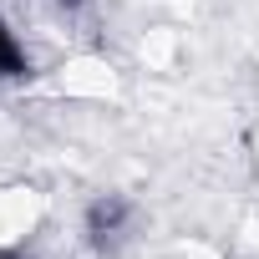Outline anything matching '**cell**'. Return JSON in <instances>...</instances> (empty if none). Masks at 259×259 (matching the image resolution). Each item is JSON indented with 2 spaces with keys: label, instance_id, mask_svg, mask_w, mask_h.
I'll return each mask as SVG.
<instances>
[{
  "label": "cell",
  "instance_id": "obj_1",
  "mask_svg": "<svg viewBox=\"0 0 259 259\" xmlns=\"http://www.w3.org/2000/svg\"><path fill=\"white\" fill-rule=\"evenodd\" d=\"M133 219H138V203L127 193H97L81 208V234H87L92 249H117L127 234H133Z\"/></svg>",
  "mask_w": 259,
  "mask_h": 259
},
{
  "label": "cell",
  "instance_id": "obj_2",
  "mask_svg": "<svg viewBox=\"0 0 259 259\" xmlns=\"http://www.w3.org/2000/svg\"><path fill=\"white\" fill-rule=\"evenodd\" d=\"M31 76V51H26V41L0 21V81H26Z\"/></svg>",
  "mask_w": 259,
  "mask_h": 259
},
{
  "label": "cell",
  "instance_id": "obj_3",
  "mask_svg": "<svg viewBox=\"0 0 259 259\" xmlns=\"http://www.w3.org/2000/svg\"><path fill=\"white\" fill-rule=\"evenodd\" d=\"M51 6H61V11H81L87 0H51Z\"/></svg>",
  "mask_w": 259,
  "mask_h": 259
},
{
  "label": "cell",
  "instance_id": "obj_4",
  "mask_svg": "<svg viewBox=\"0 0 259 259\" xmlns=\"http://www.w3.org/2000/svg\"><path fill=\"white\" fill-rule=\"evenodd\" d=\"M0 259H31L26 249H0Z\"/></svg>",
  "mask_w": 259,
  "mask_h": 259
}]
</instances>
